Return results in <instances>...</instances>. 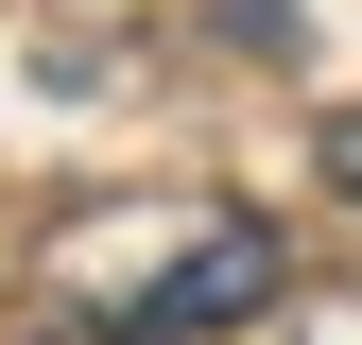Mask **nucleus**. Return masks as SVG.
Returning a JSON list of instances; mask_svg holds the SVG:
<instances>
[{
    "label": "nucleus",
    "mask_w": 362,
    "mask_h": 345,
    "mask_svg": "<svg viewBox=\"0 0 362 345\" xmlns=\"http://www.w3.org/2000/svg\"><path fill=\"white\" fill-rule=\"evenodd\" d=\"M242 311H276V225H190L173 276L104 293V328H139V345H190V328H242Z\"/></svg>",
    "instance_id": "f257e3e1"
},
{
    "label": "nucleus",
    "mask_w": 362,
    "mask_h": 345,
    "mask_svg": "<svg viewBox=\"0 0 362 345\" xmlns=\"http://www.w3.org/2000/svg\"><path fill=\"white\" fill-rule=\"evenodd\" d=\"M328 190H362V104H345V121H328Z\"/></svg>",
    "instance_id": "f03ea898"
}]
</instances>
